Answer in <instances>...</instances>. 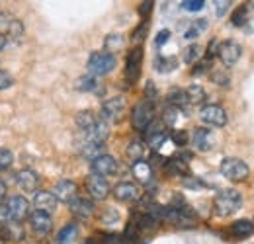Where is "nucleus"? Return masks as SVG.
<instances>
[{
  "instance_id": "f257e3e1",
  "label": "nucleus",
  "mask_w": 254,
  "mask_h": 244,
  "mask_svg": "<svg viewBox=\"0 0 254 244\" xmlns=\"http://www.w3.org/2000/svg\"><path fill=\"white\" fill-rule=\"evenodd\" d=\"M243 207V197L237 189H221L213 199V211L219 217H231Z\"/></svg>"
},
{
  "instance_id": "f03ea898",
  "label": "nucleus",
  "mask_w": 254,
  "mask_h": 244,
  "mask_svg": "<svg viewBox=\"0 0 254 244\" xmlns=\"http://www.w3.org/2000/svg\"><path fill=\"white\" fill-rule=\"evenodd\" d=\"M219 172L223 174V178H227L229 182L239 183L245 182L249 176H251V168L245 160L241 158H235V156H227L223 158L221 166H219Z\"/></svg>"
},
{
  "instance_id": "7ed1b4c3",
  "label": "nucleus",
  "mask_w": 254,
  "mask_h": 244,
  "mask_svg": "<svg viewBox=\"0 0 254 244\" xmlns=\"http://www.w3.org/2000/svg\"><path fill=\"white\" fill-rule=\"evenodd\" d=\"M155 122V102L143 100L131 112V125L135 131H147V127Z\"/></svg>"
},
{
  "instance_id": "20e7f679",
  "label": "nucleus",
  "mask_w": 254,
  "mask_h": 244,
  "mask_svg": "<svg viewBox=\"0 0 254 244\" xmlns=\"http://www.w3.org/2000/svg\"><path fill=\"white\" fill-rule=\"evenodd\" d=\"M118 64V59L114 53L110 51H94L88 59V72L94 76H104L108 72H112Z\"/></svg>"
},
{
  "instance_id": "39448f33",
  "label": "nucleus",
  "mask_w": 254,
  "mask_h": 244,
  "mask_svg": "<svg viewBox=\"0 0 254 244\" xmlns=\"http://www.w3.org/2000/svg\"><path fill=\"white\" fill-rule=\"evenodd\" d=\"M127 110V102L124 96H116V98H110L102 104V110H100V118L108 123H118L122 122L124 114Z\"/></svg>"
},
{
  "instance_id": "423d86ee",
  "label": "nucleus",
  "mask_w": 254,
  "mask_h": 244,
  "mask_svg": "<svg viewBox=\"0 0 254 244\" xmlns=\"http://www.w3.org/2000/svg\"><path fill=\"white\" fill-rule=\"evenodd\" d=\"M6 213L10 221H16V223H22L26 217H30V201L24 197V195H12L8 197L6 201Z\"/></svg>"
},
{
  "instance_id": "0eeeda50",
  "label": "nucleus",
  "mask_w": 254,
  "mask_h": 244,
  "mask_svg": "<svg viewBox=\"0 0 254 244\" xmlns=\"http://www.w3.org/2000/svg\"><path fill=\"white\" fill-rule=\"evenodd\" d=\"M217 55L225 66H235L243 55V47L235 39H225L217 45Z\"/></svg>"
},
{
  "instance_id": "6e6552de",
  "label": "nucleus",
  "mask_w": 254,
  "mask_h": 244,
  "mask_svg": "<svg viewBox=\"0 0 254 244\" xmlns=\"http://www.w3.org/2000/svg\"><path fill=\"white\" fill-rule=\"evenodd\" d=\"M90 168H92V172L94 174H100V176H104V178H108V176H114L116 172H118V168H120V164H118V160L112 156V154H100V156H96L90 160Z\"/></svg>"
},
{
  "instance_id": "1a4fd4ad",
  "label": "nucleus",
  "mask_w": 254,
  "mask_h": 244,
  "mask_svg": "<svg viewBox=\"0 0 254 244\" xmlns=\"http://www.w3.org/2000/svg\"><path fill=\"white\" fill-rule=\"evenodd\" d=\"M199 120L213 127H225L227 125V112L217 104H207L199 110Z\"/></svg>"
},
{
  "instance_id": "9d476101",
  "label": "nucleus",
  "mask_w": 254,
  "mask_h": 244,
  "mask_svg": "<svg viewBox=\"0 0 254 244\" xmlns=\"http://www.w3.org/2000/svg\"><path fill=\"white\" fill-rule=\"evenodd\" d=\"M86 191H88V195H90L92 199L102 201V199H106V197L110 195L112 187H110V183H108V180H106L104 176H100V174H90V176L86 178Z\"/></svg>"
},
{
  "instance_id": "9b49d317",
  "label": "nucleus",
  "mask_w": 254,
  "mask_h": 244,
  "mask_svg": "<svg viewBox=\"0 0 254 244\" xmlns=\"http://www.w3.org/2000/svg\"><path fill=\"white\" fill-rule=\"evenodd\" d=\"M141 62H143V49L135 47L127 53L126 59V78L129 84H135L141 74Z\"/></svg>"
},
{
  "instance_id": "f8f14e48",
  "label": "nucleus",
  "mask_w": 254,
  "mask_h": 244,
  "mask_svg": "<svg viewBox=\"0 0 254 244\" xmlns=\"http://www.w3.org/2000/svg\"><path fill=\"white\" fill-rule=\"evenodd\" d=\"M191 143H193V147H195L199 153H207V151H211V149L215 147L217 137H215V133H213L211 129H207V127H197V129L193 131V135H191Z\"/></svg>"
},
{
  "instance_id": "ddd939ff",
  "label": "nucleus",
  "mask_w": 254,
  "mask_h": 244,
  "mask_svg": "<svg viewBox=\"0 0 254 244\" xmlns=\"http://www.w3.org/2000/svg\"><path fill=\"white\" fill-rule=\"evenodd\" d=\"M68 209H70V213L74 215L76 219H90L92 215H94V203H92V199H86V197H74V199H70L68 201Z\"/></svg>"
},
{
  "instance_id": "4468645a",
  "label": "nucleus",
  "mask_w": 254,
  "mask_h": 244,
  "mask_svg": "<svg viewBox=\"0 0 254 244\" xmlns=\"http://www.w3.org/2000/svg\"><path fill=\"white\" fill-rule=\"evenodd\" d=\"M112 193H114V197H116L118 201H122V203H131V201L139 199V195H141L139 187L133 182H120L112 189Z\"/></svg>"
},
{
  "instance_id": "2eb2a0df",
  "label": "nucleus",
  "mask_w": 254,
  "mask_h": 244,
  "mask_svg": "<svg viewBox=\"0 0 254 244\" xmlns=\"http://www.w3.org/2000/svg\"><path fill=\"white\" fill-rule=\"evenodd\" d=\"M30 225L37 235H47L53 229V221H51V213L39 211L35 209L33 213H30Z\"/></svg>"
},
{
  "instance_id": "dca6fc26",
  "label": "nucleus",
  "mask_w": 254,
  "mask_h": 244,
  "mask_svg": "<svg viewBox=\"0 0 254 244\" xmlns=\"http://www.w3.org/2000/svg\"><path fill=\"white\" fill-rule=\"evenodd\" d=\"M33 205L35 209L39 211H45V213H53L57 209V203L59 199L53 195V191H33Z\"/></svg>"
},
{
  "instance_id": "f3484780",
  "label": "nucleus",
  "mask_w": 254,
  "mask_h": 244,
  "mask_svg": "<svg viewBox=\"0 0 254 244\" xmlns=\"http://www.w3.org/2000/svg\"><path fill=\"white\" fill-rule=\"evenodd\" d=\"M76 193H78V187H76V183L72 182V180H61V182L55 183V187H53V195L59 201H63V203H68L70 199H74Z\"/></svg>"
},
{
  "instance_id": "a211bd4d",
  "label": "nucleus",
  "mask_w": 254,
  "mask_h": 244,
  "mask_svg": "<svg viewBox=\"0 0 254 244\" xmlns=\"http://www.w3.org/2000/svg\"><path fill=\"white\" fill-rule=\"evenodd\" d=\"M16 183L24 189V191H30L33 193L35 189H37V185H39V176L30 170V168H24V170H20L18 174H16Z\"/></svg>"
},
{
  "instance_id": "6ab92c4d",
  "label": "nucleus",
  "mask_w": 254,
  "mask_h": 244,
  "mask_svg": "<svg viewBox=\"0 0 254 244\" xmlns=\"http://www.w3.org/2000/svg\"><path fill=\"white\" fill-rule=\"evenodd\" d=\"M188 160H190V156H186V154L184 156H174L164 164V168L172 176H186L188 174Z\"/></svg>"
},
{
  "instance_id": "aec40b11",
  "label": "nucleus",
  "mask_w": 254,
  "mask_h": 244,
  "mask_svg": "<svg viewBox=\"0 0 254 244\" xmlns=\"http://www.w3.org/2000/svg\"><path fill=\"white\" fill-rule=\"evenodd\" d=\"M131 172H133V176H135L141 183H149L151 180H153V168H151V164L145 162V160H137V162H133Z\"/></svg>"
},
{
  "instance_id": "412c9836",
  "label": "nucleus",
  "mask_w": 254,
  "mask_h": 244,
  "mask_svg": "<svg viewBox=\"0 0 254 244\" xmlns=\"http://www.w3.org/2000/svg\"><path fill=\"white\" fill-rule=\"evenodd\" d=\"M76 237H78L76 223H68V225H64L63 229L57 233L55 241H57V244H74L76 243Z\"/></svg>"
},
{
  "instance_id": "4be33fe9",
  "label": "nucleus",
  "mask_w": 254,
  "mask_h": 244,
  "mask_svg": "<svg viewBox=\"0 0 254 244\" xmlns=\"http://www.w3.org/2000/svg\"><path fill=\"white\" fill-rule=\"evenodd\" d=\"M231 233L237 237V239H247L254 233V221L249 219H239L231 225Z\"/></svg>"
},
{
  "instance_id": "5701e85b",
  "label": "nucleus",
  "mask_w": 254,
  "mask_h": 244,
  "mask_svg": "<svg viewBox=\"0 0 254 244\" xmlns=\"http://www.w3.org/2000/svg\"><path fill=\"white\" fill-rule=\"evenodd\" d=\"M98 122H100V118H98V116H94L92 112H88V110L78 112V116H76V125H78V129H80L82 133L92 131V129H94V125Z\"/></svg>"
},
{
  "instance_id": "b1692460",
  "label": "nucleus",
  "mask_w": 254,
  "mask_h": 244,
  "mask_svg": "<svg viewBox=\"0 0 254 244\" xmlns=\"http://www.w3.org/2000/svg\"><path fill=\"white\" fill-rule=\"evenodd\" d=\"M184 92H186L188 104H191V106H199V104H203L207 100V92H205L203 86H199V84H191Z\"/></svg>"
},
{
  "instance_id": "393cba45",
  "label": "nucleus",
  "mask_w": 254,
  "mask_h": 244,
  "mask_svg": "<svg viewBox=\"0 0 254 244\" xmlns=\"http://www.w3.org/2000/svg\"><path fill=\"white\" fill-rule=\"evenodd\" d=\"M155 127H157V125H155ZM147 141H149V145H151L153 151H159L160 147L168 141V133H166L164 129L157 127V129H153V131H147Z\"/></svg>"
},
{
  "instance_id": "a878e982",
  "label": "nucleus",
  "mask_w": 254,
  "mask_h": 244,
  "mask_svg": "<svg viewBox=\"0 0 254 244\" xmlns=\"http://www.w3.org/2000/svg\"><path fill=\"white\" fill-rule=\"evenodd\" d=\"M104 149H106V145H104V143H98V141H86V139H84L82 149H80V154H82L84 158L92 160V158H96V156L104 154Z\"/></svg>"
},
{
  "instance_id": "bb28decb",
  "label": "nucleus",
  "mask_w": 254,
  "mask_h": 244,
  "mask_svg": "<svg viewBox=\"0 0 254 244\" xmlns=\"http://www.w3.org/2000/svg\"><path fill=\"white\" fill-rule=\"evenodd\" d=\"M76 90L80 92H98L100 90V80L96 78L94 74H86V76H80L76 80Z\"/></svg>"
},
{
  "instance_id": "cd10ccee",
  "label": "nucleus",
  "mask_w": 254,
  "mask_h": 244,
  "mask_svg": "<svg viewBox=\"0 0 254 244\" xmlns=\"http://www.w3.org/2000/svg\"><path fill=\"white\" fill-rule=\"evenodd\" d=\"M124 45H126V37L122 33H108V37L104 39V47L110 53H116V51L124 49Z\"/></svg>"
},
{
  "instance_id": "c85d7f7f",
  "label": "nucleus",
  "mask_w": 254,
  "mask_h": 244,
  "mask_svg": "<svg viewBox=\"0 0 254 244\" xmlns=\"http://www.w3.org/2000/svg\"><path fill=\"white\" fill-rule=\"evenodd\" d=\"M126 154H127V158L131 160V164L137 162V160H143V156H145V145H143V141H137V139L131 141V143L127 145Z\"/></svg>"
},
{
  "instance_id": "c756f323",
  "label": "nucleus",
  "mask_w": 254,
  "mask_h": 244,
  "mask_svg": "<svg viewBox=\"0 0 254 244\" xmlns=\"http://www.w3.org/2000/svg\"><path fill=\"white\" fill-rule=\"evenodd\" d=\"M6 31H8V37H10V39L20 41V39L24 37V33H26V28H24V24H22L20 20L10 18V22H8V26H6Z\"/></svg>"
},
{
  "instance_id": "7c9ffc66",
  "label": "nucleus",
  "mask_w": 254,
  "mask_h": 244,
  "mask_svg": "<svg viewBox=\"0 0 254 244\" xmlns=\"http://www.w3.org/2000/svg\"><path fill=\"white\" fill-rule=\"evenodd\" d=\"M168 104L170 106H174V108H184L186 104H188V100H186V92L182 90V88H172V90L168 92Z\"/></svg>"
},
{
  "instance_id": "2f4dec72",
  "label": "nucleus",
  "mask_w": 254,
  "mask_h": 244,
  "mask_svg": "<svg viewBox=\"0 0 254 244\" xmlns=\"http://www.w3.org/2000/svg\"><path fill=\"white\" fill-rule=\"evenodd\" d=\"M178 66V61H176V57H159L157 61H155V68L159 70V72H172L174 68Z\"/></svg>"
},
{
  "instance_id": "473e14b6",
  "label": "nucleus",
  "mask_w": 254,
  "mask_h": 244,
  "mask_svg": "<svg viewBox=\"0 0 254 244\" xmlns=\"http://www.w3.org/2000/svg\"><path fill=\"white\" fill-rule=\"evenodd\" d=\"M147 33H149V20H143L135 30H133V35H131V41L135 43V45H139V43H143L145 41V37H147Z\"/></svg>"
},
{
  "instance_id": "72a5a7b5",
  "label": "nucleus",
  "mask_w": 254,
  "mask_h": 244,
  "mask_svg": "<svg viewBox=\"0 0 254 244\" xmlns=\"http://www.w3.org/2000/svg\"><path fill=\"white\" fill-rule=\"evenodd\" d=\"M199 57H201V47L195 45V43H193V45H188V47L184 49V55H182V59H184L186 64H193Z\"/></svg>"
},
{
  "instance_id": "f704fd0d",
  "label": "nucleus",
  "mask_w": 254,
  "mask_h": 244,
  "mask_svg": "<svg viewBox=\"0 0 254 244\" xmlns=\"http://www.w3.org/2000/svg\"><path fill=\"white\" fill-rule=\"evenodd\" d=\"M249 20V6L243 4L239 6L235 12H233V18H231V24L233 26H245V22Z\"/></svg>"
},
{
  "instance_id": "c9c22d12",
  "label": "nucleus",
  "mask_w": 254,
  "mask_h": 244,
  "mask_svg": "<svg viewBox=\"0 0 254 244\" xmlns=\"http://www.w3.org/2000/svg\"><path fill=\"white\" fill-rule=\"evenodd\" d=\"M170 139H172V143L174 145H178V147H184V145H188V131L186 129H174L172 133H170Z\"/></svg>"
},
{
  "instance_id": "e433bc0d",
  "label": "nucleus",
  "mask_w": 254,
  "mask_h": 244,
  "mask_svg": "<svg viewBox=\"0 0 254 244\" xmlns=\"http://www.w3.org/2000/svg\"><path fill=\"white\" fill-rule=\"evenodd\" d=\"M178 114H180V108H174V106H170V108L164 112V123H166V127H176Z\"/></svg>"
},
{
  "instance_id": "4c0bfd02",
  "label": "nucleus",
  "mask_w": 254,
  "mask_h": 244,
  "mask_svg": "<svg viewBox=\"0 0 254 244\" xmlns=\"http://www.w3.org/2000/svg\"><path fill=\"white\" fill-rule=\"evenodd\" d=\"M12 162H14V154H12V151H8V149L0 147V170L10 168V166H12Z\"/></svg>"
},
{
  "instance_id": "58836bf2",
  "label": "nucleus",
  "mask_w": 254,
  "mask_h": 244,
  "mask_svg": "<svg viewBox=\"0 0 254 244\" xmlns=\"http://www.w3.org/2000/svg\"><path fill=\"white\" fill-rule=\"evenodd\" d=\"M207 28V22L203 20V22H197L195 26H191L190 30H186V33H184V37L186 39H195L199 33H201V30H205Z\"/></svg>"
},
{
  "instance_id": "ea45409f",
  "label": "nucleus",
  "mask_w": 254,
  "mask_h": 244,
  "mask_svg": "<svg viewBox=\"0 0 254 244\" xmlns=\"http://www.w3.org/2000/svg\"><path fill=\"white\" fill-rule=\"evenodd\" d=\"M203 6H205V0H184L182 2V8L188 12H199Z\"/></svg>"
},
{
  "instance_id": "a19ab883",
  "label": "nucleus",
  "mask_w": 254,
  "mask_h": 244,
  "mask_svg": "<svg viewBox=\"0 0 254 244\" xmlns=\"http://www.w3.org/2000/svg\"><path fill=\"white\" fill-rule=\"evenodd\" d=\"M231 4H233V0H213V6H215V14L221 18L227 14V10L231 8Z\"/></svg>"
},
{
  "instance_id": "79ce46f5",
  "label": "nucleus",
  "mask_w": 254,
  "mask_h": 244,
  "mask_svg": "<svg viewBox=\"0 0 254 244\" xmlns=\"http://www.w3.org/2000/svg\"><path fill=\"white\" fill-rule=\"evenodd\" d=\"M151 10H153V0H143L141 6H139V16H141L143 20H149Z\"/></svg>"
},
{
  "instance_id": "37998d69",
  "label": "nucleus",
  "mask_w": 254,
  "mask_h": 244,
  "mask_svg": "<svg viewBox=\"0 0 254 244\" xmlns=\"http://www.w3.org/2000/svg\"><path fill=\"white\" fill-rule=\"evenodd\" d=\"M211 80L215 82V84H219V86H227L229 84V76L221 72V70H215L213 74H211Z\"/></svg>"
},
{
  "instance_id": "c03bdc74",
  "label": "nucleus",
  "mask_w": 254,
  "mask_h": 244,
  "mask_svg": "<svg viewBox=\"0 0 254 244\" xmlns=\"http://www.w3.org/2000/svg\"><path fill=\"white\" fill-rule=\"evenodd\" d=\"M14 84V80H12V76L8 74V72H4V70H0V90H6V88H10Z\"/></svg>"
},
{
  "instance_id": "a18cd8bd",
  "label": "nucleus",
  "mask_w": 254,
  "mask_h": 244,
  "mask_svg": "<svg viewBox=\"0 0 254 244\" xmlns=\"http://www.w3.org/2000/svg\"><path fill=\"white\" fill-rule=\"evenodd\" d=\"M168 39H170V31H168V30L159 31V35H157V39H155V45H157V47H162V45H164Z\"/></svg>"
},
{
  "instance_id": "49530a36",
  "label": "nucleus",
  "mask_w": 254,
  "mask_h": 244,
  "mask_svg": "<svg viewBox=\"0 0 254 244\" xmlns=\"http://www.w3.org/2000/svg\"><path fill=\"white\" fill-rule=\"evenodd\" d=\"M145 94H147V100H153V98H155L157 88L153 86V82H149V84H147V90H145Z\"/></svg>"
},
{
  "instance_id": "de8ad7c7",
  "label": "nucleus",
  "mask_w": 254,
  "mask_h": 244,
  "mask_svg": "<svg viewBox=\"0 0 254 244\" xmlns=\"http://www.w3.org/2000/svg\"><path fill=\"white\" fill-rule=\"evenodd\" d=\"M8 22H10V18L0 10V28H6V26H8Z\"/></svg>"
},
{
  "instance_id": "09e8293b",
  "label": "nucleus",
  "mask_w": 254,
  "mask_h": 244,
  "mask_svg": "<svg viewBox=\"0 0 254 244\" xmlns=\"http://www.w3.org/2000/svg\"><path fill=\"white\" fill-rule=\"evenodd\" d=\"M4 197H6V183L0 180V201H2Z\"/></svg>"
},
{
  "instance_id": "8fccbe9b",
  "label": "nucleus",
  "mask_w": 254,
  "mask_h": 244,
  "mask_svg": "<svg viewBox=\"0 0 254 244\" xmlns=\"http://www.w3.org/2000/svg\"><path fill=\"white\" fill-rule=\"evenodd\" d=\"M6 41H8V39H6V35H4V33H0V51L4 49V45H6Z\"/></svg>"
},
{
  "instance_id": "3c124183",
  "label": "nucleus",
  "mask_w": 254,
  "mask_h": 244,
  "mask_svg": "<svg viewBox=\"0 0 254 244\" xmlns=\"http://www.w3.org/2000/svg\"><path fill=\"white\" fill-rule=\"evenodd\" d=\"M84 244H100V243H98V239H88Z\"/></svg>"
}]
</instances>
